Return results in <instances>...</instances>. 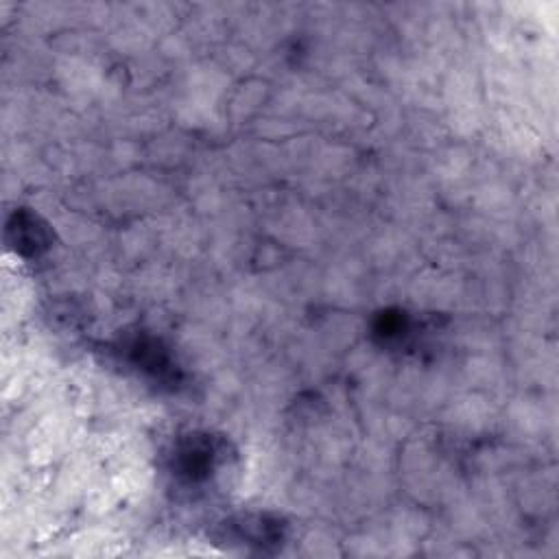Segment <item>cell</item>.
<instances>
[{
	"instance_id": "1",
	"label": "cell",
	"mask_w": 559,
	"mask_h": 559,
	"mask_svg": "<svg viewBox=\"0 0 559 559\" xmlns=\"http://www.w3.org/2000/svg\"><path fill=\"white\" fill-rule=\"evenodd\" d=\"M229 441L212 432L181 435L168 454V469L186 489L205 487L229 459Z\"/></svg>"
},
{
	"instance_id": "2",
	"label": "cell",
	"mask_w": 559,
	"mask_h": 559,
	"mask_svg": "<svg viewBox=\"0 0 559 559\" xmlns=\"http://www.w3.org/2000/svg\"><path fill=\"white\" fill-rule=\"evenodd\" d=\"M216 544L251 552H277L288 537V524L282 515L269 511L236 513L218 522L212 533Z\"/></svg>"
},
{
	"instance_id": "3",
	"label": "cell",
	"mask_w": 559,
	"mask_h": 559,
	"mask_svg": "<svg viewBox=\"0 0 559 559\" xmlns=\"http://www.w3.org/2000/svg\"><path fill=\"white\" fill-rule=\"evenodd\" d=\"M120 352L133 369H138L153 382L168 384V386L179 384L181 371L175 362V356L159 338H155L146 332H138L122 341Z\"/></svg>"
},
{
	"instance_id": "4",
	"label": "cell",
	"mask_w": 559,
	"mask_h": 559,
	"mask_svg": "<svg viewBox=\"0 0 559 559\" xmlns=\"http://www.w3.org/2000/svg\"><path fill=\"white\" fill-rule=\"evenodd\" d=\"M7 245L20 258L33 260L44 255L52 247V229L50 225L33 210L17 207L7 221Z\"/></svg>"
},
{
	"instance_id": "5",
	"label": "cell",
	"mask_w": 559,
	"mask_h": 559,
	"mask_svg": "<svg viewBox=\"0 0 559 559\" xmlns=\"http://www.w3.org/2000/svg\"><path fill=\"white\" fill-rule=\"evenodd\" d=\"M373 338L389 349L408 347L417 334L415 321L400 308H389L380 312L371 325Z\"/></svg>"
}]
</instances>
